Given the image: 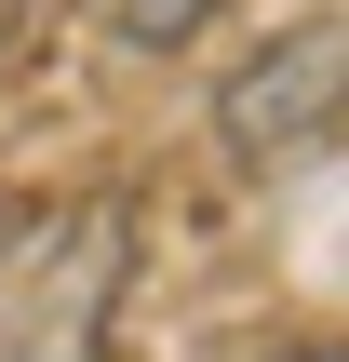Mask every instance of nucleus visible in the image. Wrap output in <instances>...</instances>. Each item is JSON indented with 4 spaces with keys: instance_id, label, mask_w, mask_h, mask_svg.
Segmentation results:
<instances>
[{
    "instance_id": "nucleus-1",
    "label": "nucleus",
    "mask_w": 349,
    "mask_h": 362,
    "mask_svg": "<svg viewBox=\"0 0 349 362\" xmlns=\"http://www.w3.org/2000/svg\"><path fill=\"white\" fill-rule=\"evenodd\" d=\"M121 202H81L54 215L27 255H13V296H0V362H94L108 349V309H121Z\"/></svg>"
},
{
    "instance_id": "nucleus-2",
    "label": "nucleus",
    "mask_w": 349,
    "mask_h": 362,
    "mask_svg": "<svg viewBox=\"0 0 349 362\" xmlns=\"http://www.w3.org/2000/svg\"><path fill=\"white\" fill-rule=\"evenodd\" d=\"M349 121V13H282L229 81H215V134L242 161H296Z\"/></svg>"
},
{
    "instance_id": "nucleus-3",
    "label": "nucleus",
    "mask_w": 349,
    "mask_h": 362,
    "mask_svg": "<svg viewBox=\"0 0 349 362\" xmlns=\"http://www.w3.org/2000/svg\"><path fill=\"white\" fill-rule=\"evenodd\" d=\"M108 27H121L135 54H188V40L215 27V0H108Z\"/></svg>"
},
{
    "instance_id": "nucleus-4",
    "label": "nucleus",
    "mask_w": 349,
    "mask_h": 362,
    "mask_svg": "<svg viewBox=\"0 0 349 362\" xmlns=\"http://www.w3.org/2000/svg\"><path fill=\"white\" fill-rule=\"evenodd\" d=\"M13 40H27V0H0V54H13Z\"/></svg>"
}]
</instances>
